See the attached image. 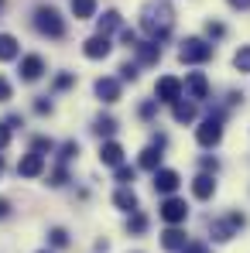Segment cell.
Listing matches in <instances>:
<instances>
[{"label":"cell","instance_id":"obj_14","mask_svg":"<svg viewBox=\"0 0 250 253\" xmlns=\"http://www.w3.org/2000/svg\"><path fill=\"white\" fill-rule=\"evenodd\" d=\"M185 243H189V240H185V233H182L178 226H168L165 233H161V247L171 250V253H182V250H185Z\"/></svg>","mask_w":250,"mask_h":253},{"label":"cell","instance_id":"obj_17","mask_svg":"<svg viewBox=\"0 0 250 253\" xmlns=\"http://www.w3.org/2000/svg\"><path fill=\"white\" fill-rule=\"evenodd\" d=\"M113 206H117V209H124V212H137L141 202H137L134 188H124V185H120V188H117V195H113Z\"/></svg>","mask_w":250,"mask_h":253},{"label":"cell","instance_id":"obj_28","mask_svg":"<svg viewBox=\"0 0 250 253\" xmlns=\"http://www.w3.org/2000/svg\"><path fill=\"white\" fill-rule=\"evenodd\" d=\"M48 240H51V247H58V250H62V247H69V233H65L62 226H55V229L48 233Z\"/></svg>","mask_w":250,"mask_h":253},{"label":"cell","instance_id":"obj_38","mask_svg":"<svg viewBox=\"0 0 250 253\" xmlns=\"http://www.w3.org/2000/svg\"><path fill=\"white\" fill-rule=\"evenodd\" d=\"M7 144H10V126H7V124H0V151H3Z\"/></svg>","mask_w":250,"mask_h":253},{"label":"cell","instance_id":"obj_5","mask_svg":"<svg viewBox=\"0 0 250 253\" xmlns=\"http://www.w3.org/2000/svg\"><path fill=\"white\" fill-rule=\"evenodd\" d=\"M158 215L165 219L168 226H182L185 219H189V206H185V199H175V195H165V202H161V209Z\"/></svg>","mask_w":250,"mask_h":253},{"label":"cell","instance_id":"obj_19","mask_svg":"<svg viewBox=\"0 0 250 253\" xmlns=\"http://www.w3.org/2000/svg\"><path fill=\"white\" fill-rule=\"evenodd\" d=\"M171 117H175V124H192V120H196V103L178 99V103L171 106Z\"/></svg>","mask_w":250,"mask_h":253},{"label":"cell","instance_id":"obj_18","mask_svg":"<svg viewBox=\"0 0 250 253\" xmlns=\"http://www.w3.org/2000/svg\"><path fill=\"white\" fill-rule=\"evenodd\" d=\"M21 55V44L14 35H0V62H14Z\"/></svg>","mask_w":250,"mask_h":253},{"label":"cell","instance_id":"obj_39","mask_svg":"<svg viewBox=\"0 0 250 253\" xmlns=\"http://www.w3.org/2000/svg\"><path fill=\"white\" fill-rule=\"evenodd\" d=\"M182 253H209V247L206 243H185V250Z\"/></svg>","mask_w":250,"mask_h":253},{"label":"cell","instance_id":"obj_7","mask_svg":"<svg viewBox=\"0 0 250 253\" xmlns=\"http://www.w3.org/2000/svg\"><path fill=\"white\" fill-rule=\"evenodd\" d=\"M178 185H182L178 171H171V168H158L154 171V192H158V195H175Z\"/></svg>","mask_w":250,"mask_h":253},{"label":"cell","instance_id":"obj_32","mask_svg":"<svg viewBox=\"0 0 250 253\" xmlns=\"http://www.w3.org/2000/svg\"><path fill=\"white\" fill-rule=\"evenodd\" d=\"M206 35H209V38H223V35H226V28H223L219 21H206Z\"/></svg>","mask_w":250,"mask_h":253},{"label":"cell","instance_id":"obj_6","mask_svg":"<svg viewBox=\"0 0 250 253\" xmlns=\"http://www.w3.org/2000/svg\"><path fill=\"white\" fill-rule=\"evenodd\" d=\"M196 140H199L202 147H216V144L223 140V120H219V117L202 120V124H199V130H196Z\"/></svg>","mask_w":250,"mask_h":253},{"label":"cell","instance_id":"obj_41","mask_svg":"<svg viewBox=\"0 0 250 253\" xmlns=\"http://www.w3.org/2000/svg\"><path fill=\"white\" fill-rule=\"evenodd\" d=\"M35 110H38V113H51V103H48V99H38Z\"/></svg>","mask_w":250,"mask_h":253},{"label":"cell","instance_id":"obj_2","mask_svg":"<svg viewBox=\"0 0 250 253\" xmlns=\"http://www.w3.org/2000/svg\"><path fill=\"white\" fill-rule=\"evenodd\" d=\"M35 28H38V35H45V38H62V35H65L62 14H58L55 7H48V3H42V7L35 10Z\"/></svg>","mask_w":250,"mask_h":253},{"label":"cell","instance_id":"obj_3","mask_svg":"<svg viewBox=\"0 0 250 253\" xmlns=\"http://www.w3.org/2000/svg\"><path fill=\"white\" fill-rule=\"evenodd\" d=\"M178 58L185 62V65H202L212 58V44L206 38H185L182 48H178Z\"/></svg>","mask_w":250,"mask_h":253},{"label":"cell","instance_id":"obj_27","mask_svg":"<svg viewBox=\"0 0 250 253\" xmlns=\"http://www.w3.org/2000/svg\"><path fill=\"white\" fill-rule=\"evenodd\" d=\"M233 65H237L240 72H250V44H244V48L233 55Z\"/></svg>","mask_w":250,"mask_h":253},{"label":"cell","instance_id":"obj_26","mask_svg":"<svg viewBox=\"0 0 250 253\" xmlns=\"http://www.w3.org/2000/svg\"><path fill=\"white\" fill-rule=\"evenodd\" d=\"M230 236H233V226H230V219H226V222H212V240L226 243Z\"/></svg>","mask_w":250,"mask_h":253},{"label":"cell","instance_id":"obj_42","mask_svg":"<svg viewBox=\"0 0 250 253\" xmlns=\"http://www.w3.org/2000/svg\"><path fill=\"white\" fill-rule=\"evenodd\" d=\"M7 215H10V202H7V199H0V219H7Z\"/></svg>","mask_w":250,"mask_h":253},{"label":"cell","instance_id":"obj_9","mask_svg":"<svg viewBox=\"0 0 250 253\" xmlns=\"http://www.w3.org/2000/svg\"><path fill=\"white\" fill-rule=\"evenodd\" d=\"M17 174L21 178H38V174H45V154H24L21 161H17Z\"/></svg>","mask_w":250,"mask_h":253},{"label":"cell","instance_id":"obj_24","mask_svg":"<svg viewBox=\"0 0 250 253\" xmlns=\"http://www.w3.org/2000/svg\"><path fill=\"white\" fill-rule=\"evenodd\" d=\"M76 154H79V144H76V140H65V144L58 147V165H69Z\"/></svg>","mask_w":250,"mask_h":253},{"label":"cell","instance_id":"obj_13","mask_svg":"<svg viewBox=\"0 0 250 253\" xmlns=\"http://www.w3.org/2000/svg\"><path fill=\"white\" fill-rule=\"evenodd\" d=\"M100 161H103L106 168H120V165H124V147H120L117 140H106V144L100 147Z\"/></svg>","mask_w":250,"mask_h":253},{"label":"cell","instance_id":"obj_23","mask_svg":"<svg viewBox=\"0 0 250 253\" xmlns=\"http://www.w3.org/2000/svg\"><path fill=\"white\" fill-rule=\"evenodd\" d=\"M93 133H100V137H113V133H117V120H113V117H96Z\"/></svg>","mask_w":250,"mask_h":253},{"label":"cell","instance_id":"obj_11","mask_svg":"<svg viewBox=\"0 0 250 253\" xmlns=\"http://www.w3.org/2000/svg\"><path fill=\"white\" fill-rule=\"evenodd\" d=\"M185 92H189L192 99H206L209 96V79L202 72H189V76H185Z\"/></svg>","mask_w":250,"mask_h":253},{"label":"cell","instance_id":"obj_29","mask_svg":"<svg viewBox=\"0 0 250 253\" xmlns=\"http://www.w3.org/2000/svg\"><path fill=\"white\" fill-rule=\"evenodd\" d=\"M65 181H69V171H65V165H58V168L51 171V178H48V185H55V188H58V185H65Z\"/></svg>","mask_w":250,"mask_h":253},{"label":"cell","instance_id":"obj_40","mask_svg":"<svg viewBox=\"0 0 250 253\" xmlns=\"http://www.w3.org/2000/svg\"><path fill=\"white\" fill-rule=\"evenodd\" d=\"M216 168H219L216 158H202V171H206V174H209V171H216Z\"/></svg>","mask_w":250,"mask_h":253},{"label":"cell","instance_id":"obj_12","mask_svg":"<svg viewBox=\"0 0 250 253\" xmlns=\"http://www.w3.org/2000/svg\"><path fill=\"white\" fill-rule=\"evenodd\" d=\"M137 65H158V58H161V44L158 42H137Z\"/></svg>","mask_w":250,"mask_h":253},{"label":"cell","instance_id":"obj_44","mask_svg":"<svg viewBox=\"0 0 250 253\" xmlns=\"http://www.w3.org/2000/svg\"><path fill=\"white\" fill-rule=\"evenodd\" d=\"M0 171H3V158H0Z\"/></svg>","mask_w":250,"mask_h":253},{"label":"cell","instance_id":"obj_34","mask_svg":"<svg viewBox=\"0 0 250 253\" xmlns=\"http://www.w3.org/2000/svg\"><path fill=\"white\" fill-rule=\"evenodd\" d=\"M120 79H124V83H134V79H137V65H130V62L120 65Z\"/></svg>","mask_w":250,"mask_h":253},{"label":"cell","instance_id":"obj_30","mask_svg":"<svg viewBox=\"0 0 250 253\" xmlns=\"http://www.w3.org/2000/svg\"><path fill=\"white\" fill-rule=\"evenodd\" d=\"M134 174H137L134 168H127V165H120V168H117V181H120L124 188H130V181H134Z\"/></svg>","mask_w":250,"mask_h":253},{"label":"cell","instance_id":"obj_35","mask_svg":"<svg viewBox=\"0 0 250 253\" xmlns=\"http://www.w3.org/2000/svg\"><path fill=\"white\" fill-rule=\"evenodd\" d=\"M72 83H76V76H72V72H62V76H55V89H69Z\"/></svg>","mask_w":250,"mask_h":253},{"label":"cell","instance_id":"obj_20","mask_svg":"<svg viewBox=\"0 0 250 253\" xmlns=\"http://www.w3.org/2000/svg\"><path fill=\"white\" fill-rule=\"evenodd\" d=\"M141 168H148V171L161 168V147H154V144L144 147V151H141Z\"/></svg>","mask_w":250,"mask_h":253},{"label":"cell","instance_id":"obj_25","mask_svg":"<svg viewBox=\"0 0 250 253\" xmlns=\"http://www.w3.org/2000/svg\"><path fill=\"white\" fill-rule=\"evenodd\" d=\"M127 229H130L134 236H141V233L148 229V219H144L141 212H130V219H127Z\"/></svg>","mask_w":250,"mask_h":253},{"label":"cell","instance_id":"obj_22","mask_svg":"<svg viewBox=\"0 0 250 253\" xmlns=\"http://www.w3.org/2000/svg\"><path fill=\"white\" fill-rule=\"evenodd\" d=\"M117 28H120V14H117V10H106V14L100 17V35L110 38V31H117Z\"/></svg>","mask_w":250,"mask_h":253},{"label":"cell","instance_id":"obj_45","mask_svg":"<svg viewBox=\"0 0 250 253\" xmlns=\"http://www.w3.org/2000/svg\"><path fill=\"white\" fill-rule=\"evenodd\" d=\"M38 253H48V250H38Z\"/></svg>","mask_w":250,"mask_h":253},{"label":"cell","instance_id":"obj_33","mask_svg":"<svg viewBox=\"0 0 250 253\" xmlns=\"http://www.w3.org/2000/svg\"><path fill=\"white\" fill-rule=\"evenodd\" d=\"M120 42H124L127 48H137V31H134V28H124V31H120Z\"/></svg>","mask_w":250,"mask_h":253},{"label":"cell","instance_id":"obj_15","mask_svg":"<svg viewBox=\"0 0 250 253\" xmlns=\"http://www.w3.org/2000/svg\"><path fill=\"white\" fill-rule=\"evenodd\" d=\"M96 96L103 103H117L120 99V79H96Z\"/></svg>","mask_w":250,"mask_h":253},{"label":"cell","instance_id":"obj_37","mask_svg":"<svg viewBox=\"0 0 250 253\" xmlns=\"http://www.w3.org/2000/svg\"><path fill=\"white\" fill-rule=\"evenodd\" d=\"M10 96H14V89H10V83H7V79L0 76V103H7Z\"/></svg>","mask_w":250,"mask_h":253},{"label":"cell","instance_id":"obj_8","mask_svg":"<svg viewBox=\"0 0 250 253\" xmlns=\"http://www.w3.org/2000/svg\"><path fill=\"white\" fill-rule=\"evenodd\" d=\"M45 76V58L42 55H24L21 58V79L24 83H38Z\"/></svg>","mask_w":250,"mask_h":253},{"label":"cell","instance_id":"obj_21","mask_svg":"<svg viewBox=\"0 0 250 253\" xmlns=\"http://www.w3.org/2000/svg\"><path fill=\"white\" fill-rule=\"evenodd\" d=\"M72 14L76 21H89L96 14V0H72Z\"/></svg>","mask_w":250,"mask_h":253},{"label":"cell","instance_id":"obj_31","mask_svg":"<svg viewBox=\"0 0 250 253\" xmlns=\"http://www.w3.org/2000/svg\"><path fill=\"white\" fill-rule=\"evenodd\" d=\"M31 151H35V154H45V151H55V144H51L48 137H35V144H31Z\"/></svg>","mask_w":250,"mask_h":253},{"label":"cell","instance_id":"obj_36","mask_svg":"<svg viewBox=\"0 0 250 253\" xmlns=\"http://www.w3.org/2000/svg\"><path fill=\"white\" fill-rule=\"evenodd\" d=\"M154 113H158V99H148V103L141 106V117H144V120H151Z\"/></svg>","mask_w":250,"mask_h":253},{"label":"cell","instance_id":"obj_43","mask_svg":"<svg viewBox=\"0 0 250 253\" xmlns=\"http://www.w3.org/2000/svg\"><path fill=\"white\" fill-rule=\"evenodd\" d=\"M230 7H237V10H250V0H230Z\"/></svg>","mask_w":250,"mask_h":253},{"label":"cell","instance_id":"obj_4","mask_svg":"<svg viewBox=\"0 0 250 253\" xmlns=\"http://www.w3.org/2000/svg\"><path fill=\"white\" fill-rule=\"evenodd\" d=\"M182 92H185V83L178 79V76H161L158 85H154V96H158V103H178L182 99Z\"/></svg>","mask_w":250,"mask_h":253},{"label":"cell","instance_id":"obj_10","mask_svg":"<svg viewBox=\"0 0 250 253\" xmlns=\"http://www.w3.org/2000/svg\"><path fill=\"white\" fill-rule=\"evenodd\" d=\"M110 51H113V44H110L106 35H93V38H86V44H83L86 58H106Z\"/></svg>","mask_w":250,"mask_h":253},{"label":"cell","instance_id":"obj_16","mask_svg":"<svg viewBox=\"0 0 250 253\" xmlns=\"http://www.w3.org/2000/svg\"><path fill=\"white\" fill-rule=\"evenodd\" d=\"M192 195H196V199H202V202L216 195V181H212V174H199V178L192 181Z\"/></svg>","mask_w":250,"mask_h":253},{"label":"cell","instance_id":"obj_1","mask_svg":"<svg viewBox=\"0 0 250 253\" xmlns=\"http://www.w3.org/2000/svg\"><path fill=\"white\" fill-rule=\"evenodd\" d=\"M171 21H175V10H171L168 3H148V7H144V14H141V28L151 35V42L168 38Z\"/></svg>","mask_w":250,"mask_h":253}]
</instances>
